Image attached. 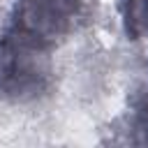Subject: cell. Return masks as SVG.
Here are the masks:
<instances>
[{
    "mask_svg": "<svg viewBox=\"0 0 148 148\" xmlns=\"http://www.w3.org/2000/svg\"><path fill=\"white\" fill-rule=\"evenodd\" d=\"M125 130L130 143L148 146V88H139L132 92Z\"/></svg>",
    "mask_w": 148,
    "mask_h": 148,
    "instance_id": "3",
    "label": "cell"
},
{
    "mask_svg": "<svg viewBox=\"0 0 148 148\" xmlns=\"http://www.w3.org/2000/svg\"><path fill=\"white\" fill-rule=\"evenodd\" d=\"M120 18L127 39H148V0H120Z\"/></svg>",
    "mask_w": 148,
    "mask_h": 148,
    "instance_id": "4",
    "label": "cell"
},
{
    "mask_svg": "<svg viewBox=\"0 0 148 148\" xmlns=\"http://www.w3.org/2000/svg\"><path fill=\"white\" fill-rule=\"evenodd\" d=\"M81 14L83 0H16L5 30L53 51L74 32Z\"/></svg>",
    "mask_w": 148,
    "mask_h": 148,
    "instance_id": "2",
    "label": "cell"
},
{
    "mask_svg": "<svg viewBox=\"0 0 148 148\" xmlns=\"http://www.w3.org/2000/svg\"><path fill=\"white\" fill-rule=\"evenodd\" d=\"M49 49L30 44L7 30L0 32V97L25 104L53 88V60Z\"/></svg>",
    "mask_w": 148,
    "mask_h": 148,
    "instance_id": "1",
    "label": "cell"
}]
</instances>
